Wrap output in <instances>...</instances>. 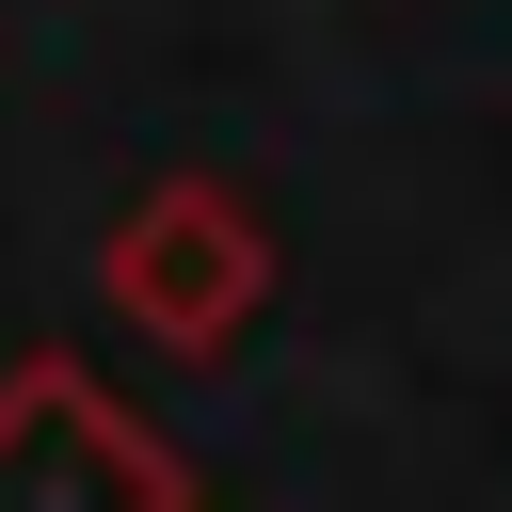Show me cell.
Instances as JSON below:
<instances>
[{
	"label": "cell",
	"instance_id": "obj_2",
	"mask_svg": "<svg viewBox=\"0 0 512 512\" xmlns=\"http://www.w3.org/2000/svg\"><path fill=\"white\" fill-rule=\"evenodd\" d=\"M192 448L96 384V352L32 336L0 368V512H192Z\"/></svg>",
	"mask_w": 512,
	"mask_h": 512
},
{
	"label": "cell",
	"instance_id": "obj_1",
	"mask_svg": "<svg viewBox=\"0 0 512 512\" xmlns=\"http://www.w3.org/2000/svg\"><path fill=\"white\" fill-rule=\"evenodd\" d=\"M272 208L240 192V176H160V192H128L112 208V240H96V288L128 304V336H160V352H240L256 320H272Z\"/></svg>",
	"mask_w": 512,
	"mask_h": 512
}]
</instances>
